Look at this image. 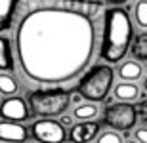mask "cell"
<instances>
[{"mask_svg":"<svg viewBox=\"0 0 147 143\" xmlns=\"http://www.w3.org/2000/svg\"><path fill=\"white\" fill-rule=\"evenodd\" d=\"M16 48L29 82L61 86L78 78L90 65L96 29L84 13L38 8L19 21Z\"/></svg>","mask_w":147,"mask_h":143,"instance_id":"cell-1","label":"cell"},{"mask_svg":"<svg viewBox=\"0 0 147 143\" xmlns=\"http://www.w3.org/2000/svg\"><path fill=\"white\" fill-rule=\"evenodd\" d=\"M134 29H132L130 15L122 8H109L103 13V31H101V44H99V57L115 65L124 59L130 48Z\"/></svg>","mask_w":147,"mask_h":143,"instance_id":"cell-2","label":"cell"},{"mask_svg":"<svg viewBox=\"0 0 147 143\" xmlns=\"http://www.w3.org/2000/svg\"><path fill=\"white\" fill-rule=\"evenodd\" d=\"M27 105L33 116L38 118H55L63 115L69 107V92L65 88H48L29 92Z\"/></svg>","mask_w":147,"mask_h":143,"instance_id":"cell-3","label":"cell"},{"mask_svg":"<svg viewBox=\"0 0 147 143\" xmlns=\"http://www.w3.org/2000/svg\"><path fill=\"white\" fill-rule=\"evenodd\" d=\"M113 82H115V71L111 69V65H94L80 78L76 92L82 95V99L92 101V103H99L109 95Z\"/></svg>","mask_w":147,"mask_h":143,"instance_id":"cell-4","label":"cell"},{"mask_svg":"<svg viewBox=\"0 0 147 143\" xmlns=\"http://www.w3.org/2000/svg\"><path fill=\"white\" fill-rule=\"evenodd\" d=\"M138 122V111L136 105L130 101H120V103H107L103 111V124L111 130L128 134Z\"/></svg>","mask_w":147,"mask_h":143,"instance_id":"cell-5","label":"cell"},{"mask_svg":"<svg viewBox=\"0 0 147 143\" xmlns=\"http://www.w3.org/2000/svg\"><path fill=\"white\" fill-rule=\"evenodd\" d=\"M25 4L31 10L38 8H50V10H65V11H76L84 15H96L101 10L99 0H25Z\"/></svg>","mask_w":147,"mask_h":143,"instance_id":"cell-6","label":"cell"},{"mask_svg":"<svg viewBox=\"0 0 147 143\" xmlns=\"http://www.w3.org/2000/svg\"><path fill=\"white\" fill-rule=\"evenodd\" d=\"M31 134L38 143H65L67 139L65 126H61L57 120L52 118L36 120L31 126Z\"/></svg>","mask_w":147,"mask_h":143,"instance_id":"cell-7","label":"cell"},{"mask_svg":"<svg viewBox=\"0 0 147 143\" xmlns=\"http://www.w3.org/2000/svg\"><path fill=\"white\" fill-rule=\"evenodd\" d=\"M31 116L27 101L19 95H6V99L0 103V118L2 120H13V122H23Z\"/></svg>","mask_w":147,"mask_h":143,"instance_id":"cell-8","label":"cell"},{"mask_svg":"<svg viewBox=\"0 0 147 143\" xmlns=\"http://www.w3.org/2000/svg\"><path fill=\"white\" fill-rule=\"evenodd\" d=\"M29 139V130L21 122L2 120L0 122V141L4 143H25Z\"/></svg>","mask_w":147,"mask_h":143,"instance_id":"cell-9","label":"cell"},{"mask_svg":"<svg viewBox=\"0 0 147 143\" xmlns=\"http://www.w3.org/2000/svg\"><path fill=\"white\" fill-rule=\"evenodd\" d=\"M98 134H99V124L98 122L84 120V122H80V124L71 126L67 138L71 139V143H92Z\"/></svg>","mask_w":147,"mask_h":143,"instance_id":"cell-10","label":"cell"},{"mask_svg":"<svg viewBox=\"0 0 147 143\" xmlns=\"http://www.w3.org/2000/svg\"><path fill=\"white\" fill-rule=\"evenodd\" d=\"M16 59H13V48L8 36L0 34V71H13Z\"/></svg>","mask_w":147,"mask_h":143,"instance_id":"cell-11","label":"cell"},{"mask_svg":"<svg viewBox=\"0 0 147 143\" xmlns=\"http://www.w3.org/2000/svg\"><path fill=\"white\" fill-rule=\"evenodd\" d=\"M16 8H17V0H0V33H4L11 27Z\"/></svg>","mask_w":147,"mask_h":143,"instance_id":"cell-12","label":"cell"},{"mask_svg":"<svg viewBox=\"0 0 147 143\" xmlns=\"http://www.w3.org/2000/svg\"><path fill=\"white\" fill-rule=\"evenodd\" d=\"M130 54L136 61H147V33H140L136 36H132L130 42Z\"/></svg>","mask_w":147,"mask_h":143,"instance_id":"cell-13","label":"cell"},{"mask_svg":"<svg viewBox=\"0 0 147 143\" xmlns=\"http://www.w3.org/2000/svg\"><path fill=\"white\" fill-rule=\"evenodd\" d=\"M143 75V69L140 65V61L132 59V61H124L122 65L119 67V77L122 80H128V82H134L138 78H142Z\"/></svg>","mask_w":147,"mask_h":143,"instance_id":"cell-14","label":"cell"},{"mask_svg":"<svg viewBox=\"0 0 147 143\" xmlns=\"http://www.w3.org/2000/svg\"><path fill=\"white\" fill-rule=\"evenodd\" d=\"M115 97L120 99V101H134V99L140 97V88L134 82L122 80L120 84L115 86Z\"/></svg>","mask_w":147,"mask_h":143,"instance_id":"cell-15","label":"cell"},{"mask_svg":"<svg viewBox=\"0 0 147 143\" xmlns=\"http://www.w3.org/2000/svg\"><path fill=\"white\" fill-rule=\"evenodd\" d=\"M99 115V107L92 101H82V103L75 105V109H73V116L78 118V120H92L96 116Z\"/></svg>","mask_w":147,"mask_h":143,"instance_id":"cell-16","label":"cell"},{"mask_svg":"<svg viewBox=\"0 0 147 143\" xmlns=\"http://www.w3.org/2000/svg\"><path fill=\"white\" fill-rule=\"evenodd\" d=\"M17 92V80L6 71H0V94L2 95H13Z\"/></svg>","mask_w":147,"mask_h":143,"instance_id":"cell-17","label":"cell"},{"mask_svg":"<svg viewBox=\"0 0 147 143\" xmlns=\"http://www.w3.org/2000/svg\"><path fill=\"white\" fill-rule=\"evenodd\" d=\"M134 19H136L138 27L147 29V0H140L134 6Z\"/></svg>","mask_w":147,"mask_h":143,"instance_id":"cell-18","label":"cell"},{"mask_svg":"<svg viewBox=\"0 0 147 143\" xmlns=\"http://www.w3.org/2000/svg\"><path fill=\"white\" fill-rule=\"evenodd\" d=\"M96 143H124V139L117 130H107L103 134H98Z\"/></svg>","mask_w":147,"mask_h":143,"instance_id":"cell-19","label":"cell"},{"mask_svg":"<svg viewBox=\"0 0 147 143\" xmlns=\"http://www.w3.org/2000/svg\"><path fill=\"white\" fill-rule=\"evenodd\" d=\"M136 111H138V118H142V122L147 126V97H142V101L136 107Z\"/></svg>","mask_w":147,"mask_h":143,"instance_id":"cell-20","label":"cell"},{"mask_svg":"<svg viewBox=\"0 0 147 143\" xmlns=\"http://www.w3.org/2000/svg\"><path fill=\"white\" fill-rule=\"evenodd\" d=\"M134 138L140 143H147V128H138L136 132H134Z\"/></svg>","mask_w":147,"mask_h":143,"instance_id":"cell-21","label":"cell"},{"mask_svg":"<svg viewBox=\"0 0 147 143\" xmlns=\"http://www.w3.org/2000/svg\"><path fill=\"white\" fill-rule=\"evenodd\" d=\"M59 124H61V126H71V124H73V116L67 115V113L59 115Z\"/></svg>","mask_w":147,"mask_h":143,"instance_id":"cell-22","label":"cell"},{"mask_svg":"<svg viewBox=\"0 0 147 143\" xmlns=\"http://www.w3.org/2000/svg\"><path fill=\"white\" fill-rule=\"evenodd\" d=\"M69 103H73V105H78V103H82V95L78 94V92H75L73 95H69Z\"/></svg>","mask_w":147,"mask_h":143,"instance_id":"cell-23","label":"cell"},{"mask_svg":"<svg viewBox=\"0 0 147 143\" xmlns=\"http://www.w3.org/2000/svg\"><path fill=\"white\" fill-rule=\"evenodd\" d=\"M107 4H111V6H122V4H126L128 0H105Z\"/></svg>","mask_w":147,"mask_h":143,"instance_id":"cell-24","label":"cell"},{"mask_svg":"<svg viewBox=\"0 0 147 143\" xmlns=\"http://www.w3.org/2000/svg\"><path fill=\"white\" fill-rule=\"evenodd\" d=\"M143 90H145V92H147V77L143 78Z\"/></svg>","mask_w":147,"mask_h":143,"instance_id":"cell-25","label":"cell"},{"mask_svg":"<svg viewBox=\"0 0 147 143\" xmlns=\"http://www.w3.org/2000/svg\"><path fill=\"white\" fill-rule=\"evenodd\" d=\"M128 143H140V141H128Z\"/></svg>","mask_w":147,"mask_h":143,"instance_id":"cell-26","label":"cell"}]
</instances>
